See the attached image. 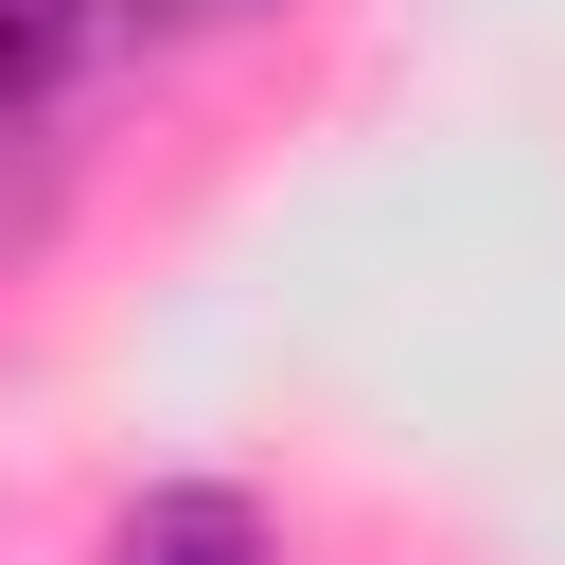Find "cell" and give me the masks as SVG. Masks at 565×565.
<instances>
[{
  "mask_svg": "<svg viewBox=\"0 0 565 565\" xmlns=\"http://www.w3.org/2000/svg\"><path fill=\"white\" fill-rule=\"evenodd\" d=\"M106 565H282V547H265V512L230 477H159V494H124Z\"/></svg>",
  "mask_w": 565,
  "mask_h": 565,
  "instance_id": "obj_1",
  "label": "cell"
},
{
  "mask_svg": "<svg viewBox=\"0 0 565 565\" xmlns=\"http://www.w3.org/2000/svg\"><path fill=\"white\" fill-rule=\"evenodd\" d=\"M106 35H124V0H0V106L88 88V71H106Z\"/></svg>",
  "mask_w": 565,
  "mask_h": 565,
  "instance_id": "obj_2",
  "label": "cell"
},
{
  "mask_svg": "<svg viewBox=\"0 0 565 565\" xmlns=\"http://www.w3.org/2000/svg\"><path fill=\"white\" fill-rule=\"evenodd\" d=\"M141 18H159V35H212V18H265V0H124V35H141Z\"/></svg>",
  "mask_w": 565,
  "mask_h": 565,
  "instance_id": "obj_3",
  "label": "cell"
}]
</instances>
